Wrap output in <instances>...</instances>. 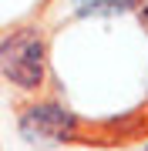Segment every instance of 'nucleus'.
Here are the masks:
<instances>
[{
    "label": "nucleus",
    "mask_w": 148,
    "mask_h": 151,
    "mask_svg": "<svg viewBox=\"0 0 148 151\" xmlns=\"http://www.w3.org/2000/svg\"><path fill=\"white\" fill-rule=\"evenodd\" d=\"M0 77L24 94L47 84V37L37 27H14L0 37Z\"/></svg>",
    "instance_id": "f257e3e1"
},
{
    "label": "nucleus",
    "mask_w": 148,
    "mask_h": 151,
    "mask_svg": "<svg viewBox=\"0 0 148 151\" xmlns=\"http://www.w3.org/2000/svg\"><path fill=\"white\" fill-rule=\"evenodd\" d=\"M135 10H138V17H142V24L148 27V0H138V7H135Z\"/></svg>",
    "instance_id": "20e7f679"
},
{
    "label": "nucleus",
    "mask_w": 148,
    "mask_h": 151,
    "mask_svg": "<svg viewBox=\"0 0 148 151\" xmlns=\"http://www.w3.org/2000/svg\"><path fill=\"white\" fill-rule=\"evenodd\" d=\"M71 7V14L77 17H111V14H125L135 10L138 0H64Z\"/></svg>",
    "instance_id": "7ed1b4c3"
},
{
    "label": "nucleus",
    "mask_w": 148,
    "mask_h": 151,
    "mask_svg": "<svg viewBox=\"0 0 148 151\" xmlns=\"http://www.w3.org/2000/svg\"><path fill=\"white\" fill-rule=\"evenodd\" d=\"M20 131L27 141H40V145H61L77 134V118L64 108L61 101H30L20 111Z\"/></svg>",
    "instance_id": "f03ea898"
}]
</instances>
